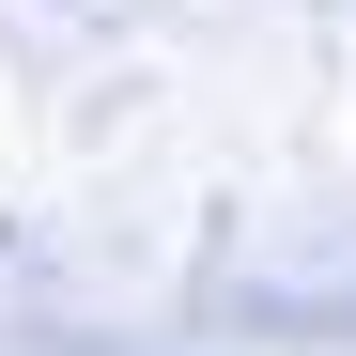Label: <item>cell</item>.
Listing matches in <instances>:
<instances>
[]
</instances>
